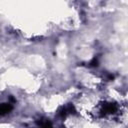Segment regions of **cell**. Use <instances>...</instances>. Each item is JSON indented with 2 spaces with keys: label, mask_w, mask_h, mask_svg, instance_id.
I'll return each instance as SVG.
<instances>
[{
  "label": "cell",
  "mask_w": 128,
  "mask_h": 128,
  "mask_svg": "<svg viewBox=\"0 0 128 128\" xmlns=\"http://www.w3.org/2000/svg\"><path fill=\"white\" fill-rule=\"evenodd\" d=\"M13 110L12 103H1L0 104V115H5L7 113H10Z\"/></svg>",
  "instance_id": "3"
},
{
  "label": "cell",
  "mask_w": 128,
  "mask_h": 128,
  "mask_svg": "<svg viewBox=\"0 0 128 128\" xmlns=\"http://www.w3.org/2000/svg\"><path fill=\"white\" fill-rule=\"evenodd\" d=\"M117 109H118L117 104L112 103V102H106L102 105L101 114H102V116H105L108 114H114L117 111Z\"/></svg>",
  "instance_id": "1"
},
{
  "label": "cell",
  "mask_w": 128,
  "mask_h": 128,
  "mask_svg": "<svg viewBox=\"0 0 128 128\" xmlns=\"http://www.w3.org/2000/svg\"><path fill=\"white\" fill-rule=\"evenodd\" d=\"M75 112L76 111H75V108H74L73 104L69 103V104H67V105H65V106L60 108V110L58 111V115L60 117L64 118V117H66L69 114H75Z\"/></svg>",
  "instance_id": "2"
},
{
  "label": "cell",
  "mask_w": 128,
  "mask_h": 128,
  "mask_svg": "<svg viewBox=\"0 0 128 128\" xmlns=\"http://www.w3.org/2000/svg\"><path fill=\"white\" fill-rule=\"evenodd\" d=\"M89 64H90V66H93V67L98 66V59H97L96 57H94V58L91 60V62H90Z\"/></svg>",
  "instance_id": "5"
},
{
  "label": "cell",
  "mask_w": 128,
  "mask_h": 128,
  "mask_svg": "<svg viewBox=\"0 0 128 128\" xmlns=\"http://www.w3.org/2000/svg\"><path fill=\"white\" fill-rule=\"evenodd\" d=\"M37 124L39 125V126H42V127H50V126H52V124H51V122L48 120V119H44V118H42V119H39L38 121H37Z\"/></svg>",
  "instance_id": "4"
}]
</instances>
